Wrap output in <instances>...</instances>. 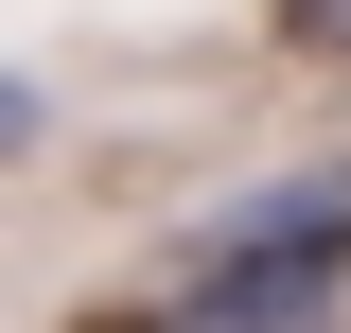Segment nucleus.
<instances>
[{"instance_id": "f257e3e1", "label": "nucleus", "mask_w": 351, "mask_h": 333, "mask_svg": "<svg viewBox=\"0 0 351 333\" xmlns=\"http://www.w3.org/2000/svg\"><path fill=\"white\" fill-rule=\"evenodd\" d=\"M263 36L281 53H351V0H263Z\"/></svg>"}, {"instance_id": "f03ea898", "label": "nucleus", "mask_w": 351, "mask_h": 333, "mask_svg": "<svg viewBox=\"0 0 351 333\" xmlns=\"http://www.w3.org/2000/svg\"><path fill=\"white\" fill-rule=\"evenodd\" d=\"M36 140H53V106H36L18 71H0V158H36Z\"/></svg>"}]
</instances>
